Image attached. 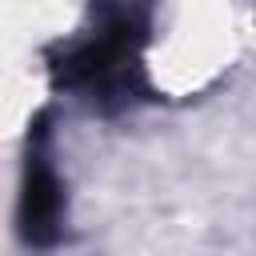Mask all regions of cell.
Instances as JSON below:
<instances>
[{
	"label": "cell",
	"mask_w": 256,
	"mask_h": 256,
	"mask_svg": "<svg viewBox=\"0 0 256 256\" xmlns=\"http://www.w3.org/2000/svg\"><path fill=\"white\" fill-rule=\"evenodd\" d=\"M136 48H140V28L132 24V16H120L112 28H104L100 36L68 48L52 64L56 84L84 88V92H104V96L132 92Z\"/></svg>",
	"instance_id": "1"
},
{
	"label": "cell",
	"mask_w": 256,
	"mask_h": 256,
	"mask_svg": "<svg viewBox=\"0 0 256 256\" xmlns=\"http://www.w3.org/2000/svg\"><path fill=\"white\" fill-rule=\"evenodd\" d=\"M60 216H64V196L60 180L44 156V128L36 132V144L28 148L24 164V184H20V232L28 244H52L60 236Z\"/></svg>",
	"instance_id": "2"
}]
</instances>
